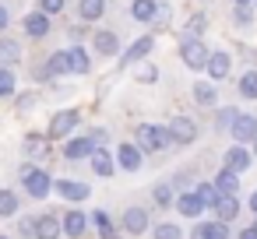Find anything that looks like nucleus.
<instances>
[{
    "label": "nucleus",
    "instance_id": "obj_46",
    "mask_svg": "<svg viewBox=\"0 0 257 239\" xmlns=\"http://www.w3.org/2000/svg\"><path fill=\"white\" fill-rule=\"evenodd\" d=\"M239 239H257V225H253V228H243V232H239Z\"/></svg>",
    "mask_w": 257,
    "mask_h": 239
},
{
    "label": "nucleus",
    "instance_id": "obj_37",
    "mask_svg": "<svg viewBox=\"0 0 257 239\" xmlns=\"http://www.w3.org/2000/svg\"><path fill=\"white\" fill-rule=\"evenodd\" d=\"M173 200H176V197H173V186H169V183H159V186H155V204H159V207H169Z\"/></svg>",
    "mask_w": 257,
    "mask_h": 239
},
{
    "label": "nucleus",
    "instance_id": "obj_6",
    "mask_svg": "<svg viewBox=\"0 0 257 239\" xmlns=\"http://www.w3.org/2000/svg\"><path fill=\"white\" fill-rule=\"evenodd\" d=\"M169 134H173V144H194L197 141V123L190 116H173L169 123Z\"/></svg>",
    "mask_w": 257,
    "mask_h": 239
},
{
    "label": "nucleus",
    "instance_id": "obj_14",
    "mask_svg": "<svg viewBox=\"0 0 257 239\" xmlns=\"http://www.w3.org/2000/svg\"><path fill=\"white\" fill-rule=\"evenodd\" d=\"M222 165L232 169V172H246V169H250V151H246V144H232V148L222 155Z\"/></svg>",
    "mask_w": 257,
    "mask_h": 239
},
{
    "label": "nucleus",
    "instance_id": "obj_51",
    "mask_svg": "<svg viewBox=\"0 0 257 239\" xmlns=\"http://www.w3.org/2000/svg\"><path fill=\"white\" fill-rule=\"evenodd\" d=\"M253 4H257V0H253Z\"/></svg>",
    "mask_w": 257,
    "mask_h": 239
},
{
    "label": "nucleus",
    "instance_id": "obj_48",
    "mask_svg": "<svg viewBox=\"0 0 257 239\" xmlns=\"http://www.w3.org/2000/svg\"><path fill=\"white\" fill-rule=\"evenodd\" d=\"M236 4H253V0H236Z\"/></svg>",
    "mask_w": 257,
    "mask_h": 239
},
{
    "label": "nucleus",
    "instance_id": "obj_35",
    "mask_svg": "<svg viewBox=\"0 0 257 239\" xmlns=\"http://www.w3.org/2000/svg\"><path fill=\"white\" fill-rule=\"evenodd\" d=\"M155 239H183V232L176 221H162V225H155Z\"/></svg>",
    "mask_w": 257,
    "mask_h": 239
},
{
    "label": "nucleus",
    "instance_id": "obj_49",
    "mask_svg": "<svg viewBox=\"0 0 257 239\" xmlns=\"http://www.w3.org/2000/svg\"><path fill=\"white\" fill-rule=\"evenodd\" d=\"M253 148H257V137H253Z\"/></svg>",
    "mask_w": 257,
    "mask_h": 239
},
{
    "label": "nucleus",
    "instance_id": "obj_24",
    "mask_svg": "<svg viewBox=\"0 0 257 239\" xmlns=\"http://www.w3.org/2000/svg\"><path fill=\"white\" fill-rule=\"evenodd\" d=\"M176 211L180 214H187V218H197L201 211H204V200L190 190V193H183V197H176Z\"/></svg>",
    "mask_w": 257,
    "mask_h": 239
},
{
    "label": "nucleus",
    "instance_id": "obj_4",
    "mask_svg": "<svg viewBox=\"0 0 257 239\" xmlns=\"http://www.w3.org/2000/svg\"><path fill=\"white\" fill-rule=\"evenodd\" d=\"M78 123H81V113H78V109H60V113H53L46 134H50L53 141H60V137H71V134L78 130Z\"/></svg>",
    "mask_w": 257,
    "mask_h": 239
},
{
    "label": "nucleus",
    "instance_id": "obj_44",
    "mask_svg": "<svg viewBox=\"0 0 257 239\" xmlns=\"http://www.w3.org/2000/svg\"><path fill=\"white\" fill-rule=\"evenodd\" d=\"M36 106V95H18V109H32Z\"/></svg>",
    "mask_w": 257,
    "mask_h": 239
},
{
    "label": "nucleus",
    "instance_id": "obj_42",
    "mask_svg": "<svg viewBox=\"0 0 257 239\" xmlns=\"http://www.w3.org/2000/svg\"><path fill=\"white\" fill-rule=\"evenodd\" d=\"M99 235H102V239H120V232L113 228V221H106V225H99Z\"/></svg>",
    "mask_w": 257,
    "mask_h": 239
},
{
    "label": "nucleus",
    "instance_id": "obj_5",
    "mask_svg": "<svg viewBox=\"0 0 257 239\" xmlns=\"http://www.w3.org/2000/svg\"><path fill=\"white\" fill-rule=\"evenodd\" d=\"M229 71H232V57L225 53V50H211V57H208V67H204V74H208V81H225L229 78Z\"/></svg>",
    "mask_w": 257,
    "mask_h": 239
},
{
    "label": "nucleus",
    "instance_id": "obj_3",
    "mask_svg": "<svg viewBox=\"0 0 257 239\" xmlns=\"http://www.w3.org/2000/svg\"><path fill=\"white\" fill-rule=\"evenodd\" d=\"M22 183H25V193H29L32 200H43V197H50V190H53L50 172H46V169H36V165H22Z\"/></svg>",
    "mask_w": 257,
    "mask_h": 239
},
{
    "label": "nucleus",
    "instance_id": "obj_45",
    "mask_svg": "<svg viewBox=\"0 0 257 239\" xmlns=\"http://www.w3.org/2000/svg\"><path fill=\"white\" fill-rule=\"evenodd\" d=\"M88 137H92V141H95V144H102V141H106V130H102V127H95V130H92V134H88Z\"/></svg>",
    "mask_w": 257,
    "mask_h": 239
},
{
    "label": "nucleus",
    "instance_id": "obj_32",
    "mask_svg": "<svg viewBox=\"0 0 257 239\" xmlns=\"http://www.w3.org/2000/svg\"><path fill=\"white\" fill-rule=\"evenodd\" d=\"M239 95H243L246 102L257 99V71H246V74L239 78Z\"/></svg>",
    "mask_w": 257,
    "mask_h": 239
},
{
    "label": "nucleus",
    "instance_id": "obj_10",
    "mask_svg": "<svg viewBox=\"0 0 257 239\" xmlns=\"http://www.w3.org/2000/svg\"><path fill=\"white\" fill-rule=\"evenodd\" d=\"M50 29H53V18H50L46 11H32V15H25V36H32V39H46Z\"/></svg>",
    "mask_w": 257,
    "mask_h": 239
},
{
    "label": "nucleus",
    "instance_id": "obj_39",
    "mask_svg": "<svg viewBox=\"0 0 257 239\" xmlns=\"http://www.w3.org/2000/svg\"><path fill=\"white\" fill-rule=\"evenodd\" d=\"M64 4H67V0H39V11H46V15L53 18V15L64 11Z\"/></svg>",
    "mask_w": 257,
    "mask_h": 239
},
{
    "label": "nucleus",
    "instance_id": "obj_19",
    "mask_svg": "<svg viewBox=\"0 0 257 239\" xmlns=\"http://www.w3.org/2000/svg\"><path fill=\"white\" fill-rule=\"evenodd\" d=\"M85 228H88V218H85V211H64V232L71 235V239H81L85 235Z\"/></svg>",
    "mask_w": 257,
    "mask_h": 239
},
{
    "label": "nucleus",
    "instance_id": "obj_9",
    "mask_svg": "<svg viewBox=\"0 0 257 239\" xmlns=\"http://www.w3.org/2000/svg\"><path fill=\"white\" fill-rule=\"evenodd\" d=\"M229 134H232V141H236V144H250V141L257 137V116H250V113H239Z\"/></svg>",
    "mask_w": 257,
    "mask_h": 239
},
{
    "label": "nucleus",
    "instance_id": "obj_50",
    "mask_svg": "<svg viewBox=\"0 0 257 239\" xmlns=\"http://www.w3.org/2000/svg\"><path fill=\"white\" fill-rule=\"evenodd\" d=\"M0 239H8V235H0Z\"/></svg>",
    "mask_w": 257,
    "mask_h": 239
},
{
    "label": "nucleus",
    "instance_id": "obj_40",
    "mask_svg": "<svg viewBox=\"0 0 257 239\" xmlns=\"http://www.w3.org/2000/svg\"><path fill=\"white\" fill-rule=\"evenodd\" d=\"M201 32H204V18H201V15H194V18L187 22V36H197V39H201Z\"/></svg>",
    "mask_w": 257,
    "mask_h": 239
},
{
    "label": "nucleus",
    "instance_id": "obj_11",
    "mask_svg": "<svg viewBox=\"0 0 257 239\" xmlns=\"http://www.w3.org/2000/svg\"><path fill=\"white\" fill-rule=\"evenodd\" d=\"M22 148H25V158H50L53 137H50V134H29Z\"/></svg>",
    "mask_w": 257,
    "mask_h": 239
},
{
    "label": "nucleus",
    "instance_id": "obj_7",
    "mask_svg": "<svg viewBox=\"0 0 257 239\" xmlns=\"http://www.w3.org/2000/svg\"><path fill=\"white\" fill-rule=\"evenodd\" d=\"M152 50H155V36H141L138 43H131V50L120 53V64H123V67H134V64H141Z\"/></svg>",
    "mask_w": 257,
    "mask_h": 239
},
{
    "label": "nucleus",
    "instance_id": "obj_38",
    "mask_svg": "<svg viewBox=\"0 0 257 239\" xmlns=\"http://www.w3.org/2000/svg\"><path fill=\"white\" fill-rule=\"evenodd\" d=\"M138 81H141V85H155V81H159V71H155L152 64H141V67H138Z\"/></svg>",
    "mask_w": 257,
    "mask_h": 239
},
{
    "label": "nucleus",
    "instance_id": "obj_17",
    "mask_svg": "<svg viewBox=\"0 0 257 239\" xmlns=\"http://www.w3.org/2000/svg\"><path fill=\"white\" fill-rule=\"evenodd\" d=\"M64 232V221L57 214H36V239H57Z\"/></svg>",
    "mask_w": 257,
    "mask_h": 239
},
{
    "label": "nucleus",
    "instance_id": "obj_33",
    "mask_svg": "<svg viewBox=\"0 0 257 239\" xmlns=\"http://www.w3.org/2000/svg\"><path fill=\"white\" fill-rule=\"evenodd\" d=\"M15 74H11V67H0V99H8V95H15Z\"/></svg>",
    "mask_w": 257,
    "mask_h": 239
},
{
    "label": "nucleus",
    "instance_id": "obj_34",
    "mask_svg": "<svg viewBox=\"0 0 257 239\" xmlns=\"http://www.w3.org/2000/svg\"><path fill=\"white\" fill-rule=\"evenodd\" d=\"M232 22H236L239 29H246V25L253 22V4H236V11H232Z\"/></svg>",
    "mask_w": 257,
    "mask_h": 239
},
{
    "label": "nucleus",
    "instance_id": "obj_47",
    "mask_svg": "<svg viewBox=\"0 0 257 239\" xmlns=\"http://www.w3.org/2000/svg\"><path fill=\"white\" fill-rule=\"evenodd\" d=\"M250 211H253V214H257V190H253V193H250Z\"/></svg>",
    "mask_w": 257,
    "mask_h": 239
},
{
    "label": "nucleus",
    "instance_id": "obj_29",
    "mask_svg": "<svg viewBox=\"0 0 257 239\" xmlns=\"http://www.w3.org/2000/svg\"><path fill=\"white\" fill-rule=\"evenodd\" d=\"M67 53H71V74H81V78H85V74L92 71V60H88V53H85L81 46H71Z\"/></svg>",
    "mask_w": 257,
    "mask_h": 239
},
{
    "label": "nucleus",
    "instance_id": "obj_26",
    "mask_svg": "<svg viewBox=\"0 0 257 239\" xmlns=\"http://www.w3.org/2000/svg\"><path fill=\"white\" fill-rule=\"evenodd\" d=\"M215 214H218L222 221H232V218L239 214V200H236V193H222L218 204H215Z\"/></svg>",
    "mask_w": 257,
    "mask_h": 239
},
{
    "label": "nucleus",
    "instance_id": "obj_30",
    "mask_svg": "<svg viewBox=\"0 0 257 239\" xmlns=\"http://www.w3.org/2000/svg\"><path fill=\"white\" fill-rule=\"evenodd\" d=\"M15 214H18V193L0 190V218H15Z\"/></svg>",
    "mask_w": 257,
    "mask_h": 239
},
{
    "label": "nucleus",
    "instance_id": "obj_13",
    "mask_svg": "<svg viewBox=\"0 0 257 239\" xmlns=\"http://www.w3.org/2000/svg\"><path fill=\"white\" fill-rule=\"evenodd\" d=\"M190 239H229V221H197Z\"/></svg>",
    "mask_w": 257,
    "mask_h": 239
},
{
    "label": "nucleus",
    "instance_id": "obj_31",
    "mask_svg": "<svg viewBox=\"0 0 257 239\" xmlns=\"http://www.w3.org/2000/svg\"><path fill=\"white\" fill-rule=\"evenodd\" d=\"M194 193L204 200V207H215V204H218V197H222L215 183H197V186H194Z\"/></svg>",
    "mask_w": 257,
    "mask_h": 239
},
{
    "label": "nucleus",
    "instance_id": "obj_22",
    "mask_svg": "<svg viewBox=\"0 0 257 239\" xmlns=\"http://www.w3.org/2000/svg\"><path fill=\"white\" fill-rule=\"evenodd\" d=\"M46 74H53V78H64V74H71V53H67V50H57V53H50V60H46Z\"/></svg>",
    "mask_w": 257,
    "mask_h": 239
},
{
    "label": "nucleus",
    "instance_id": "obj_23",
    "mask_svg": "<svg viewBox=\"0 0 257 239\" xmlns=\"http://www.w3.org/2000/svg\"><path fill=\"white\" fill-rule=\"evenodd\" d=\"M106 15V0H78V18L81 22H99Z\"/></svg>",
    "mask_w": 257,
    "mask_h": 239
},
{
    "label": "nucleus",
    "instance_id": "obj_18",
    "mask_svg": "<svg viewBox=\"0 0 257 239\" xmlns=\"http://www.w3.org/2000/svg\"><path fill=\"white\" fill-rule=\"evenodd\" d=\"M155 11H159V0H131V18L141 25H155Z\"/></svg>",
    "mask_w": 257,
    "mask_h": 239
},
{
    "label": "nucleus",
    "instance_id": "obj_25",
    "mask_svg": "<svg viewBox=\"0 0 257 239\" xmlns=\"http://www.w3.org/2000/svg\"><path fill=\"white\" fill-rule=\"evenodd\" d=\"M194 102H197V106H215V102H218L215 81H194Z\"/></svg>",
    "mask_w": 257,
    "mask_h": 239
},
{
    "label": "nucleus",
    "instance_id": "obj_8",
    "mask_svg": "<svg viewBox=\"0 0 257 239\" xmlns=\"http://www.w3.org/2000/svg\"><path fill=\"white\" fill-rule=\"evenodd\" d=\"M116 165L127 169V172H138V169L145 165V151H141L138 144H131V141L120 144V148H116Z\"/></svg>",
    "mask_w": 257,
    "mask_h": 239
},
{
    "label": "nucleus",
    "instance_id": "obj_41",
    "mask_svg": "<svg viewBox=\"0 0 257 239\" xmlns=\"http://www.w3.org/2000/svg\"><path fill=\"white\" fill-rule=\"evenodd\" d=\"M155 25H169V4H159V11H155Z\"/></svg>",
    "mask_w": 257,
    "mask_h": 239
},
{
    "label": "nucleus",
    "instance_id": "obj_2",
    "mask_svg": "<svg viewBox=\"0 0 257 239\" xmlns=\"http://www.w3.org/2000/svg\"><path fill=\"white\" fill-rule=\"evenodd\" d=\"M169 144H173L169 127H159V123H141L138 127V148L141 151H162Z\"/></svg>",
    "mask_w": 257,
    "mask_h": 239
},
{
    "label": "nucleus",
    "instance_id": "obj_1",
    "mask_svg": "<svg viewBox=\"0 0 257 239\" xmlns=\"http://www.w3.org/2000/svg\"><path fill=\"white\" fill-rule=\"evenodd\" d=\"M208 57H211V50L204 46V39L183 36V43H180V60H183L187 71H204V67H208Z\"/></svg>",
    "mask_w": 257,
    "mask_h": 239
},
{
    "label": "nucleus",
    "instance_id": "obj_28",
    "mask_svg": "<svg viewBox=\"0 0 257 239\" xmlns=\"http://www.w3.org/2000/svg\"><path fill=\"white\" fill-rule=\"evenodd\" d=\"M22 60V46L15 39H0V67H11Z\"/></svg>",
    "mask_w": 257,
    "mask_h": 239
},
{
    "label": "nucleus",
    "instance_id": "obj_20",
    "mask_svg": "<svg viewBox=\"0 0 257 239\" xmlns=\"http://www.w3.org/2000/svg\"><path fill=\"white\" fill-rule=\"evenodd\" d=\"M88 162H92V172H95V176H113V172H116V162H113V155H109L106 148H95Z\"/></svg>",
    "mask_w": 257,
    "mask_h": 239
},
{
    "label": "nucleus",
    "instance_id": "obj_43",
    "mask_svg": "<svg viewBox=\"0 0 257 239\" xmlns=\"http://www.w3.org/2000/svg\"><path fill=\"white\" fill-rule=\"evenodd\" d=\"M8 25H11V11H8L4 4H0V32H4Z\"/></svg>",
    "mask_w": 257,
    "mask_h": 239
},
{
    "label": "nucleus",
    "instance_id": "obj_21",
    "mask_svg": "<svg viewBox=\"0 0 257 239\" xmlns=\"http://www.w3.org/2000/svg\"><path fill=\"white\" fill-rule=\"evenodd\" d=\"M95 50L102 53V57H120V36L116 32H95Z\"/></svg>",
    "mask_w": 257,
    "mask_h": 239
},
{
    "label": "nucleus",
    "instance_id": "obj_16",
    "mask_svg": "<svg viewBox=\"0 0 257 239\" xmlns=\"http://www.w3.org/2000/svg\"><path fill=\"white\" fill-rule=\"evenodd\" d=\"M148 211L145 207H127L123 211V228L131 232V235H141V232H148Z\"/></svg>",
    "mask_w": 257,
    "mask_h": 239
},
{
    "label": "nucleus",
    "instance_id": "obj_15",
    "mask_svg": "<svg viewBox=\"0 0 257 239\" xmlns=\"http://www.w3.org/2000/svg\"><path fill=\"white\" fill-rule=\"evenodd\" d=\"M53 186H57V193H60L64 200H85V197L92 193V186H88V183H78V179H57Z\"/></svg>",
    "mask_w": 257,
    "mask_h": 239
},
{
    "label": "nucleus",
    "instance_id": "obj_27",
    "mask_svg": "<svg viewBox=\"0 0 257 239\" xmlns=\"http://www.w3.org/2000/svg\"><path fill=\"white\" fill-rule=\"evenodd\" d=\"M215 186H218V193H236L239 190V172H232V169H218V176H215Z\"/></svg>",
    "mask_w": 257,
    "mask_h": 239
},
{
    "label": "nucleus",
    "instance_id": "obj_12",
    "mask_svg": "<svg viewBox=\"0 0 257 239\" xmlns=\"http://www.w3.org/2000/svg\"><path fill=\"white\" fill-rule=\"evenodd\" d=\"M95 148H99V144H95L92 137H71L67 148H64V158H67V162H81V158H92Z\"/></svg>",
    "mask_w": 257,
    "mask_h": 239
},
{
    "label": "nucleus",
    "instance_id": "obj_36",
    "mask_svg": "<svg viewBox=\"0 0 257 239\" xmlns=\"http://www.w3.org/2000/svg\"><path fill=\"white\" fill-rule=\"evenodd\" d=\"M236 116H239V113H236L232 106H225V109H222V113L215 116V127H218V130H232V123H236Z\"/></svg>",
    "mask_w": 257,
    "mask_h": 239
}]
</instances>
